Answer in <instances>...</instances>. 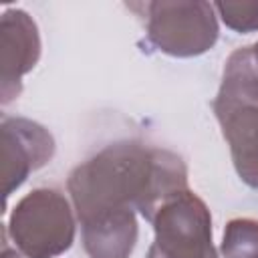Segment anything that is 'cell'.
Returning <instances> with one entry per match:
<instances>
[{"instance_id": "obj_2", "label": "cell", "mask_w": 258, "mask_h": 258, "mask_svg": "<svg viewBox=\"0 0 258 258\" xmlns=\"http://www.w3.org/2000/svg\"><path fill=\"white\" fill-rule=\"evenodd\" d=\"M151 222L157 238L147 258H216L208 210L187 189L167 198Z\"/></svg>"}, {"instance_id": "obj_1", "label": "cell", "mask_w": 258, "mask_h": 258, "mask_svg": "<svg viewBox=\"0 0 258 258\" xmlns=\"http://www.w3.org/2000/svg\"><path fill=\"white\" fill-rule=\"evenodd\" d=\"M252 58V50L232 54L216 101V113L232 145L238 173L258 187V69Z\"/></svg>"}, {"instance_id": "obj_3", "label": "cell", "mask_w": 258, "mask_h": 258, "mask_svg": "<svg viewBox=\"0 0 258 258\" xmlns=\"http://www.w3.org/2000/svg\"><path fill=\"white\" fill-rule=\"evenodd\" d=\"M254 56H256V60H258V44H256V50H254Z\"/></svg>"}]
</instances>
